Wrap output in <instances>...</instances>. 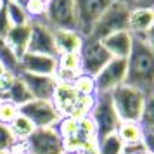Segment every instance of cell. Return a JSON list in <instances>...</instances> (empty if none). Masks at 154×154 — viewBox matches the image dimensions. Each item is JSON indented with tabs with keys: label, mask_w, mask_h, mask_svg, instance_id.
I'll return each instance as SVG.
<instances>
[{
	"label": "cell",
	"mask_w": 154,
	"mask_h": 154,
	"mask_svg": "<svg viewBox=\"0 0 154 154\" xmlns=\"http://www.w3.org/2000/svg\"><path fill=\"white\" fill-rule=\"evenodd\" d=\"M125 85L152 97L154 85V52L152 42L133 38L130 56L126 57V78Z\"/></svg>",
	"instance_id": "cell-1"
},
{
	"label": "cell",
	"mask_w": 154,
	"mask_h": 154,
	"mask_svg": "<svg viewBox=\"0 0 154 154\" xmlns=\"http://www.w3.org/2000/svg\"><path fill=\"white\" fill-rule=\"evenodd\" d=\"M56 130L63 140L64 151H90L95 152L97 146V132L88 116L80 118H61V121L56 125Z\"/></svg>",
	"instance_id": "cell-2"
},
{
	"label": "cell",
	"mask_w": 154,
	"mask_h": 154,
	"mask_svg": "<svg viewBox=\"0 0 154 154\" xmlns=\"http://www.w3.org/2000/svg\"><path fill=\"white\" fill-rule=\"evenodd\" d=\"M95 95H82L78 94L71 83H59L57 82L54 95H52V104L61 114V118H80V116H88L90 109L94 106Z\"/></svg>",
	"instance_id": "cell-3"
},
{
	"label": "cell",
	"mask_w": 154,
	"mask_h": 154,
	"mask_svg": "<svg viewBox=\"0 0 154 154\" xmlns=\"http://www.w3.org/2000/svg\"><path fill=\"white\" fill-rule=\"evenodd\" d=\"M109 95H111L112 106H114V111L118 114L119 121H139L146 109L147 100L152 99L125 83L114 88Z\"/></svg>",
	"instance_id": "cell-4"
},
{
	"label": "cell",
	"mask_w": 154,
	"mask_h": 154,
	"mask_svg": "<svg viewBox=\"0 0 154 154\" xmlns=\"http://www.w3.org/2000/svg\"><path fill=\"white\" fill-rule=\"evenodd\" d=\"M128 14H130L128 7L121 5V4H116V2H109V5L100 14L97 23L94 24L90 36L95 38V40H102L106 36L112 35V33L128 29Z\"/></svg>",
	"instance_id": "cell-5"
},
{
	"label": "cell",
	"mask_w": 154,
	"mask_h": 154,
	"mask_svg": "<svg viewBox=\"0 0 154 154\" xmlns=\"http://www.w3.org/2000/svg\"><path fill=\"white\" fill-rule=\"evenodd\" d=\"M88 118L92 119V123L95 126L99 139L116 132V128L119 125V118L114 111V106H112L109 94H95L94 106L90 109Z\"/></svg>",
	"instance_id": "cell-6"
},
{
	"label": "cell",
	"mask_w": 154,
	"mask_h": 154,
	"mask_svg": "<svg viewBox=\"0 0 154 154\" xmlns=\"http://www.w3.org/2000/svg\"><path fill=\"white\" fill-rule=\"evenodd\" d=\"M78 59H80L82 73L88 75V76H95L112 57L107 54V50L104 49L100 40H95L92 36H85L82 47H80V52H78Z\"/></svg>",
	"instance_id": "cell-7"
},
{
	"label": "cell",
	"mask_w": 154,
	"mask_h": 154,
	"mask_svg": "<svg viewBox=\"0 0 154 154\" xmlns=\"http://www.w3.org/2000/svg\"><path fill=\"white\" fill-rule=\"evenodd\" d=\"M19 114L28 118L35 128H56V125L61 121V114L54 107L52 100L31 99L26 104L19 106Z\"/></svg>",
	"instance_id": "cell-8"
},
{
	"label": "cell",
	"mask_w": 154,
	"mask_h": 154,
	"mask_svg": "<svg viewBox=\"0 0 154 154\" xmlns=\"http://www.w3.org/2000/svg\"><path fill=\"white\" fill-rule=\"evenodd\" d=\"M26 154H63L64 146L56 128H35L23 142Z\"/></svg>",
	"instance_id": "cell-9"
},
{
	"label": "cell",
	"mask_w": 154,
	"mask_h": 154,
	"mask_svg": "<svg viewBox=\"0 0 154 154\" xmlns=\"http://www.w3.org/2000/svg\"><path fill=\"white\" fill-rule=\"evenodd\" d=\"M111 0H75L76 31L83 36H90L94 24L106 11Z\"/></svg>",
	"instance_id": "cell-10"
},
{
	"label": "cell",
	"mask_w": 154,
	"mask_h": 154,
	"mask_svg": "<svg viewBox=\"0 0 154 154\" xmlns=\"http://www.w3.org/2000/svg\"><path fill=\"white\" fill-rule=\"evenodd\" d=\"M29 54H42L57 59V49L54 42V29L45 21H29V40L28 50Z\"/></svg>",
	"instance_id": "cell-11"
},
{
	"label": "cell",
	"mask_w": 154,
	"mask_h": 154,
	"mask_svg": "<svg viewBox=\"0 0 154 154\" xmlns=\"http://www.w3.org/2000/svg\"><path fill=\"white\" fill-rule=\"evenodd\" d=\"M43 21L52 29H76L75 0H50Z\"/></svg>",
	"instance_id": "cell-12"
},
{
	"label": "cell",
	"mask_w": 154,
	"mask_h": 154,
	"mask_svg": "<svg viewBox=\"0 0 154 154\" xmlns=\"http://www.w3.org/2000/svg\"><path fill=\"white\" fill-rule=\"evenodd\" d=\"M126 59H111L102 69L94 76L95 94H111L114 88L125 83Z\"/></svg>",
	"instance_id": "cell-13"
},
{
	"label": "cell",
	"mask_w": 154,
	"mask_h": 154,
	"mask_svg": "<svg viewBox=\"0 0 154 154\" xmlns=\"http://www.w3.org/2000/svg\"><path fill=\"white\" fill-rule=\"evenodd\" d=\"M152 23L154 12L152 7H137L130 9L128 14V31L133 38L152 42Z\"/></svg>",
	"instance_id": "cell-14"
},
{
	"label": "cell",
	"mask_w": 154,
	"mask_h": 154,
	"mask_svg": "<svg viewBox=\"0 0 154 154\" xmlns=\"http://www.w3.org/2000/svg\"><path fill=\"white\" fill-rule=\"evenodd\" d=\"M56 69H57L56 57L26 52L19 59V73L40 75V76H56Z\"/></svg>",
	"instance_id": "cell-15"
},
{
	"label": "cell",
	"mask_w": 154,
	"mask_h": 154,
	"mask_svg": "<svg viewBox=\"0 0 154 154\" xmlns=\"http://www.w3.org/2000/svg\"><path fill=\"white\" fill-rule=\"evenodd\" d=\"M19 78L26 85L31 99L38 100H50L56 90L57 80L54 76H40V75H28V73H19Z\"/></svg>",
	"instance_id": "cell-16"
},
{
	"label": "cell",
	"mask_w": 154,
	"mask_h": 154,
	"mask_svg": "<svg viewBox=\"0 0 154 154\" xmlns=\"http://www.w3.org/2000/svg\"><path fill=\"white\" fill-rule=\"evenodd\" d=\"M100 43L104 45V49L107 50V54L112 59H126L132 50L133 36L130 35L128 29H125V31H118V33H112V35L102 38Z\"/></svg>",
	"instance_id": "cell-17"
},
{
	"label": "cell",
	"mask_w": 154,
	"mask_h": 154,
	"mask_svg": "<svg viewBox=\"0 0 154 154\" xmlns=\"http://www.w3.org/2000/svg\"><path fill=\"white\" fill-rule=\"evenodd\" d=\"M82 75L78 54H59L57 56V69L56 80L59 83H71L75 78Z\"/></svg>",
	"instance_id": "cell-18"
},
{
	"label": "cell",
	"mask_w": 154,
	"mask_h": 154,
	"mask_svg": "<svg viewBox=\"0 0 154 154\" xmlns=\"http://www.w3.org/2000/svg\"><path fill=\"white\" fill-rule=\"evenodd\" d=\"M54 42L57 54H78L83 36L76 29H54Z\"/></svg>",
	"instance_id": "cell-19"
},
{
	"label": "cell",
	"mask_w": 154,
	"mask_h": 154,
	"mask_svg": "<svg viewBox=\"0 0 154 154\" xmlns=\"http://www.w3.org/2000/svg\"><path fill=\"white\" fill-rule=\"evenodd\" d=\"M5 43H7L11 50L16 54L17 59H21L26 50H28V40H29V23L24 26H12L5 35Z\"/></svg>",
	"instance_id": "cell-20"
},
{
	"label": "cell",
	"mask_w": 154,
	"mask_h": 154,
	"mask_svg": "<svg viewBox=\"0 0 154 154\" xmlns=\"http://www.w3.org/2000/svg\"><path fill=\"white\" fill-rule=\"evenodd\" d=\"M116 135L119 137L125 147L144 144V137H146L139 121H119L118 128H116Z\"/></svg>",
	"instance_id": "cell-21"
},
{
	"label": "cell",
	"mask_w": 154,
	"mask_h": 154,
	"mask_svg": "<svg viewBox=\"0 0 154 154\" xmlns=\"http://www.w3.org/2000/svg\"><path fill=\"white\" fill-rule=\"evenodd\" d=\"M5 12H7L11 26H24L29 23V16L23 4H17L14 0H5Z\"/></svg>",
	"instance_id": "cell-22"
},
{
	"label": "cell",
	"mask_w": 154,
	"mask_h": 154,
	"mask_svg": "<svg viewBox=\"0 0 154 154\" xmlns=\"http://www.w3.org/2000/svg\"><path fill=\"white\" fill-rule=\"evenodd\" d=\"M123 151H125V146L116 135V132L100 137L95 146V154H123Z\"/></svg>",
	"instance_id": "cell-23"
},
{
	"label": "cell",
	"mask_w": 154,
	"mask_h": 154,
	"mask_svg": "<svg viewBox=\"0 0 154 154\" xmlns=\"http://www.w3.org/2000/svg\"><path fill=\"white\" fill-rule=\"evenodd\" d=\"M7 126H9V130H11V133H12L19 142H24L31 133L35 132L33 123H31L28 118H24L23 114H17V116H16Z\"/></svg>",
	"instance_id": "cell-24"
},
{
	"label": "cell",
	"mask_w": 154,
	"mask_h": 154,
	"mask_svg": "<svg viewBox=\"0 0 154 154\" xmlns=\"http://www.w3.org/2000/svg\"><path fill=\"white\" fill-rule=\"evenodd\" d=\"M0 63L7 73L19 75V59L16 57V54L11 50L4 38H0Z\"/></svg>",
	"instance_id": "cell-25"
},
{
	"label": "cell",
	"mask_w": 154,
	"mask_h": 154,
	"mask_svg": "<svg viewBox=\"0 0 154 154\" xmlns=\"http://www.w3.org/2000/svg\"><path fill=\"white\" fill-rule=\"evenodd\" d=\"M23 146V142L16 139L11 133L9 126L5 123H0V152H9V151H17Z\"/></svg>",
	"instance_id": "cell-26"
},
{
	"label": "cell",
	"mask_w": 154,
	"mask_h": 154,
	"mask_svg": "<svg viewBox=\"0 0 154 154\" xmlns=\"http://www.w3.org/2000/svg\"><path fill=\"white\" fill-rule=\"evenodd\" d=\"M49 2L50 0H26L24 9L29 16V21H43L45 9L49 5Z\"/></svg>",
	"instance_id": "cell-27"
},
{
	"label": "cell",
	"mask_w": 154,
	"mask_h": 154,
	"mask_svg": "<svg viewBox=\"0 0 154 154\" xmlns=\"http://www.w3.org/2000/svg\"><path fill=\"white\" fill-rule=\"evenodd\" d=\"M71 87L82 95H95V80H94V76H88V75L82 73L78 78H75L71 82Z\"/></svg>",
	"instance_id": "cell-28"
},
{
	"label": "cell",
	"mask_w": 154,
	"mask_h": 154,
	"mask_svg": "<svg viewBox=\"0 0 154 154\" xmlns=\"http://www.w3.org/2000/svg\"><path fill=\"white\" fill-rule=\"evenodd\" d=\"M19 114V107L12 102H7V100H2L0 104V123H5L9 125L12 119Z\"/></svg>",
	"instance_id": "cell-29"
},
{
	"label": "cell",
	"mask_w": 154,
	"mask_h": 154,
	"mask_svg": "<svg viewBox=\"0 0 154 154\" xmlns=\"http://www.w3.org/2000/svg\"><path fill=\"white\" fill-rule=\"evenodd\" d=\"M12 28L11 23H9L7 12H5V7L0 9V38H5V35L9 33V29Z\"/></svg>",
	"instance_id": "cell-30"
},
{
	"label": "cell",
	"mask_w": 154,
	"mask_h": 154,
	"mask_svg": "<svg viewBox=\"0 0 154 154\" xmlns=\"http://www.w3.org/2000/svg\"><path fill=\"white\" fill-rule=\"evenodd\" d=\"M123 154H152L144 144H137V146H126Z\"/></svg>",
	"instance_id": "cell-31"
},
{
	"label": "cell",
	"mask_w": 154,
	"mask_h": 154,
	"mask_svg": "<svg viewBox=\"0 0 154 154\" xmlns=\"http://www.w3.org/2000/svg\"><path fill=\"white\" fill-rule=\"evenodd\" d=\"M111 2H116V4H121V5H125L128 9H133L139 5V0H111Z\"/></svg>",
	"instance_id": "cell-32"
},
{
	"label": "cell",
	"mask_w": 154,
	"mask_h": 154,
	"mask_svg": "<svg viewBox=\"0 0 154 154\" xmlns=\"http://www.w3.org/2000/svg\"><path fill=\"white\" fill-rule=\"evenodd\" d=\"M63 154H95L90 151H82V149H75V151H64Z\"/></svg>",
	"instance_id": "cell-33"
},
{
	"label": "cell",
	"mask_w": 154,
	"mask_h": 154,
	"mask_svg": "<svg viewBox=\"0 0 154 154\" xmlns=\"http://www.w3.org/2000/svg\"><path fill=\"white\" fill-rule=\"evenodd\" d=\"M140 7H152V0H139Z\"/></svg>",
	"instance_id": "cell-34"
},
{
	"label": "cell",
	"mask_w": 154,
	"mask_h": 154,
	"mask_svg": "<svg viewBox=\"0 0 154 154\" xmlns=\"http://www.w3.org/2000/svg\"><path fill=\"white\" fill-rule=\"evenodd\" d=\"M0 154H26V152H24V147L21 146L17 151H9V152H0Z\"/></svg>",
	"instance_id": "cell-35"
},
{
	"label": "cell",
	"mask_w": 154,
	"mask_h": 154,
	"mask_svg": "<svg viewBox=\"0 0 154 154\" xmlns=\"http://www.w3.org/2000/svg\"><path fill=\"white\" fill-rule=\"evenodd\" d=\"M4 73H7V71L4 69V66H2V63H0V76H2V75H4Z\"/></svg>",
	"instance_id": "cell-36"
},
{
	"label": "cell",
	"mask_w": 154,
	"mask_h": 154,
	"mask_svg": "<svg viewBox=\"0 0 154 154\" xmlns=\"http://www.w3.org/2000/svg\"><path fill=\"white\" fill-rule=\"evenodd\" d=\"M4 5H5V0H0V9L4 7Z\"/></svg>",
	"instance_id": "cell-37"
},
{
	"label": "cell",
	"mask_w": 154,
	"mask_h": 154,
	"mask_svg": "<svg viewBox=\"0 0 154 154\" xmlns=\"http://www.w3.org/2000/svg\"><path fill=\"white\" fill-rule=\"evenodd\" d=\"M14 2H17V4H23V5H24V2H26V0H14Z\"/></svg>",
	"instance_id": "cell-38"
},
{
	"label": "cell",
	"mask_w": 154,
	"mask_h": 154,
	"mask_svg": "<svg viewBox=\"0 0 154 154\" xmlns=\"http://www.w3.org/2000/svg\"><path fill=\"white\" fill-rule=\"evenodd\" d=\"M0 104H2V99H0Z\"/></svg>",
	"instance_id": "cell-39"
}]
</instances>
